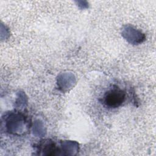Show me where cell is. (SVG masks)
Listing matches in <instances>:
<instances>
[{"instance_id":"1","label":"cell","mask_w":156,"mask_h":156,"mask_svg":"<svg viewBox=\"0 0 156 156\" xmlns=\"http://www.w3.org/2000/svg\"><path fill=\"white\" fill-rule=\"evenodd\" d=\"M125 98V93L119 88L115 87L105 93L104 96V103L108 107L116 108L123 103Z\"/></svg>"}]
</instances>
